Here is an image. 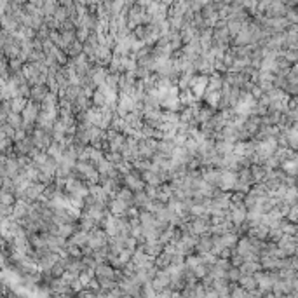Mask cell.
Listing matches in <instances>:
<instances>
[{
    "mask_svg": "<svg viewBox=\"0 0 298 298\" xmlns=\"http://www.w3.org/2000/svg\"><path fill=\"white\" fill-rule=\"evenodd\" d=\"M209 230H211V216H199V218H192L182 232H188L192 236L201 237L209 234Z\"/></svg>",
    "mask_w": 298,
    "mask_h": 298,
    "instance_id": "cell-1",
    "label": "cell"
},
{
    "mask_svg": "<svg viewBox=\"0 0 298 298\" xmlns=\"http://www.w3.org/2000/svg\"><path fill=\"white\" fill-rule=\"evenodd\" d=\"M257 278V284H258V290L261 293H272L274 290V284L279 281V272H269V270H260L258 274H255Z\"/></svg>",
    "mask_w": 298,
    "mask_h": 298,
    "instance_id": "cell-2",
    "label": "cell"
},
{
    "mask_svg": "<svg viewBox=\"0 0 298 298\" xmlns=\"http://www.w3.org/2000/svg\"><path fill=\"white\" fill-rule=\"evenodd\" d=\"M228 218H230L234 228L241 227L248 222V207L244 203H232L230 209H228Z\"/></svg>",
    "mask_w": 298,
    "mask_h": 298,
    "instance_id": "cell-3",
    "label": "cell"
},
{
    "mask_svg": "<svg viewBox=\"0 0 298 298\" xmlns=\"http://www.w3.org/2000/svg\"><path fill=\"white\" fill-rule=\"evenodd\" d=\"M108 242H110V237H108V234L101 227L89 232V242H87V246L91 249H94V251H98L101 248H107Z\"/></svg>",
    "mask_w": 298,
    "mask_h": 298,
    "instance_id": "cell-4",
    "label": "cell"
},
{
    "mask_svg": "<svg viewBox=\"0 0 298 298\" xmlns=\"http://www.w3.org/2000/svg\"><path fill=\"white\" fill-rule=\"evenodd\" d=\"M30 138H32L35 149L40 150V152H47L49 147L53 145V136H51L49 132L42 131V129H38V128H35V131L30 134Z\"/></svg>",
    "mask_w": 298,
    "mask_h": 298,
    "instance_id": "cell-5",
    "label": "cell"
},
{
    "mask_svg": "<svg viewBox=\"0 0 298 298\" xmlns=\"http://www.w3.org/2000/svg\"><path fill=\"white\" fill-rule=\"evenodd\" d=\"M278 248H279V253H281V258L295 257V255H297V251H298L297 239H295L293 236H284L278 242Z\"/></svg>",
    "mask_w": 298,
    "mask_h": 298,
    "instance_id": "cell-6",
    "label": "cell"
},
{
    "mask_svg": "<svg viewBox=\"0 0 298 298\" xmlns=\"http://www.w3.org/2000/svg\"><path fill=\"white\" fill-rule=\"evenodd\" d=\"M171 286V274L168 270H157L155 278L152 279V288L157 291L159 295L164 293V291H169Z\"/></svg>",
    "mask_w": 298,
    "mask_h": 298,
    "instance_id": "cell-7",
    "label": "cell"
},
{
    "mask_svg": "<svg viewBox=\"0 0 298 298\" xmlns=\"http://www.w3.org/2000/svg\"><path fill=\"white\" fill-rule=\"evenodd\" d=\"M124 186H128L129 190H132L134 194L136 192L145 190V182L141 178V173H138L136 169H132V173H129L128 176H124Z\"/></svg>",
    "mask_w": 298,
    "mask_h": 298,
    "instance_id": "cell-8",
    "label": "cell"
},
{
    "mask_svg": "<svg viewBox=\"0 0 298 298\" xmlns=\"http://www.w3.org/2000/svg\"><path fill=\"white\" fill-rule=\"evenodd\" d=\"M236 183H237V173L222 169V173H220V183H218L220 190L222 192H234Z\"/></svg>",
    "mask_w": 298,
    "mask_h": 298,
    "instance_id": "cell-9",
    "label": "cell"
},
{
    "mask_svg": "<svg viewBox=\"0 0 298 298\" xmlns=\"http://www.w3.org/2000/svg\"><path fill=\"white\" fill-rule=\"evenodd\" d=\"M207 84H209V77H206V75H195L190 82V91L194 93L201 101H203V96L206 94V91H207Z\"/></svg>",
    "mask_w": 298,
    "mask_h": 298,
    "instance_id": "cell-10",
    "label": "cell"
},
{
    "mask_svg": "<svg viewBox=\"0 0 298 298\" xmlns=\"http://www.w3.org/2000/svg\"><path fill=\"white\" fill-rule=\"evenodd\" d=\"M129 204L124 203V201H120V199L113 197L110 199V203H108V211L110 215L117 216V218H128V211H129Z\"/></svg>",
    "mask_w": 298,
    "mask_h": 298,
    "instance_id": "cell-11",
    "label": "cell"
},
{
    "mask_svg": "<svg viewBox=\"0 0 298 298\" xmlns=\"http://www.w3.org/2000/svg\"><path fill=\"white\" fill-rule=\"evenodd\" d=\"M159 140H140V157L145 161H152L157 153Z\"/></svg>",
    "mask_w": 298,
    "mask_h": 298,
    "instance_id": "cell-12",
    "label": "cell"
},
{
    "mask_svg": "<svg viewBox=\"0 0 298 298\" xmlns=\"http://www.w3.org/2000/svg\"><path fill=\"white\" fill-rule=\"evenodd\" d=\"M89 79L93 80V84H94L96 89L103 87L105 82H107V79H108V68L94 65V66H93V70L89 72Z\"/></svg>",
    "mask_w": 298,
    "mask_h": 298,
    "instance_id": "cell-13",
    "label": "cell"
},
{
    "mask_svg": "<svg viewBox=\"0 0 298 298\" xmlns=\"http://www.w3.org/2000/svg\"><path fill=\"white\" fill-rule=\"evenodd\" d=\"M192 159H194V157H192L190 152H188L185 147H176V149H174V152H173L171 161H173L176 166H186V168H188V164H190Z\"/></svg>",
    "mask_w": 298,
    "mask_h": 298,
    "instance_id": "cell-14",
    "label": "cell"
},
{
    "mask_svg": "<svg viewBox=\"0 0 298 298\" xmlns=\"http://www.w3.org/2000/svg\"><path fill=\"white\" fill-rule=\"evenodd\" d=\"M288 11H290V7L286 5V2H270L265 16L267 18H286Z\"/></svg>",
    "mask_w": 298,
    "mask_h": 298,
    "instance_id": "cell-15",
    "label": "cell"
},
{
    "mask_svg": "<svg viewBox=\"0 0 298 298\" xmlns=\"http://www.w3.org/2000/svg\"><path fill=\"white\" fill-rule=\"evenodd\" d=\"M94 278L98 281H107V279H115V269L110 263H99L94 269Z\"/></svg>",
    "mask_w": 298,
    "mask_h": 298,
    "instance_id": "cell-16",
    "label": "cell"
},
{
    "mask_svg": "<svg viewBox=\"0 0 298 298\" xmlns=\"http://www.w3.org/2000/svg\"><path fill=\"white\" fill-rule=\"evenodd\" d=\"M140 248L143 249L150 258H153V260L164 253V246L161 244V241H147L145 244L140 246Z\"/></svg>",
    "mask_w": 298,
    "mask_h": 298,
    "instance_id": "cell-17",
    "label": "cell"
},
{
    "mask_svg": "<svg viewBox=\"0 0 298 298\" xmlns=\"http://www.w3.org/2000/svg\"><path fill=\"white\" fill-rule=\"evenodd\" d=\"M201 173H203L204 182L209 183L211 186H216V188H218L220 173H222V169H216V168H201Z\"/></svg>",
    "mask_w": 298,
    "mask_h": 298,
    "instance_id": "cell-18",
    "label": "cell"
},
{
    "mask_svg": "<svg viewBox=\"0 0 298 298\" xmlns=\"http://www.w3.org/2000/svg\"><path fill=\"white\" fill-rule=\"evenodd\" d=\"M213 251V236L211 234H206V236L199 237V242L195 246V253L197 255H206V253Z\"/></svg>",
    "mask_w": 298,
    "mask_h": 298,
    "instance_id": "cell-19",
    "label": "cell"
},
{
    "mask_svg": "<svg viewBox=\"0 0 298 298\" xmlns=\"http://www.w3.org/2000/svg\"><path fill=\"white\" fill-rule=\"evenodd\" d=\"M174 149H176V145H174V141H173V140H159V143H157V153H159V155H162V157L171 159V157H173Z\"/></svg>",
    "mask_w": 298,
    "mask_h": 298,
    "instance_id": "cell-20",
    "label": "cell"
},
{
    "mask_svg": "<svg viewBox=\"0 0 298 298\" xmlns=\"http://www.w3.org/2000/svg\"><path fill=\"white\" fill-rule=\"evenodd\" d=\"M47 94H49V89H47L46 84H44V86H35V87H32V98H30V101H33V103H37V105H42Z\"/></svg>",
    "mask_w": 298,
    "mask_h": 298,
    "instance_id": "cell-21",
    "label": "cell"
},
{
    "mask_svg": "<svg viewBox=\"0 0 298 298\" xmlns=\"http://www.w3.org/2000/svg\"><path fill=\"white\" fill-rule=\"evenodd\" d=\"M141 178H143V182H145V185L149 186H162L164 185V180H162V176L159 173H155V171H147V173L141 174Z\"/></svg>",
    "mask_w": 298,
    "mask_h": 298,
    "instance_id": "cell-22",
    "label": "cell"
},
{
    "mask_svg": "<svg viewBox=\"0 0 298 298\" xmlns=\"http://www.w3.org/2000/svg\"><path fill=\"white\" fill-rule=\"evenodd\" d=\"M65 145L63 143H56V141H53V145L49 147V150H47V155H49L53 161L56 162H61L63 161V155H65Z\"/></svg>",
    "mask_w": 298,
    "mask_h": 298,
    "instance_id": "cell-23",
    "label": "cell"
},
{
    "mask_svg": "<svg viewBox=\"0 0 298 298\" xmlns=\"http://www.w3.org/2000/svg\"><path fill=\"white\" fill-rule=\"evenodd\" d=\"M224 77L225 75L222 74H213L211 77H209V84H207V91H213V93H222V89H224Z\"/></svg>",
    "mask_w": 298,
    "mask_h": 298,
    "instance_id": "cell-24",
    "label": "cell"
},
{
    "mask_svg": "<svg viewBox=\"0 0 298 298\" xmlns=\"http://www.w3.org/2000/svg\"><path fill=\"white\" fill-rule=\"evenodd\" d=\"M70 242L72 244H75V246H79V248H86L87 246V242H89V232H86V230H77L74 234V236L70 237Z\"/></svg>",
    "mask_w": 298,
    "mask_h": 298,
    "instance_id": "cell-25",
    "label": "cell"
},
{
    "mask_svg": "<svg viewBox=\"0 0 298 298\" xmlns=\"http://www.w3.org/2000/svg\"><path fill=\"white\" fill-rule=\"evenodd\" d=\"M150 203H152V199L147 195L145 190H143V192H136V194H134V203H132V206L138 207L140 211H145L147 206H149Z\"/></svg>",
    "mask_w": 298,
    "mask_h": 298,
    "instance_id": "cell-26",
    "label": "cell"
},
{
    "mask_svg": "<svg viewBox=\"0 0 298 298\" xmlns=\"http://www.w3.org/2000/svg\"><path fill=\"white\" fill-rule=\"evenodd\" d=\"M267 173L269 171L265 169V166H258V164H253L251 166V176H253V183H263L265 178H267Z\"/></svg>",
    "mask_w": 298,
    "mask_h": 298,
    "instance_id": "cell-27",
    "label": "cell"
},
{
    "mask_svg": "<svg viewBox=\"0 0 298 298\" xmlns=\"http://www.w3.org/2000/svg\"><path fill=\"white\" fill-rule=\"evenodd\" d=\"M174 261V257L173 255H169V253H162L161 257L155 258V267H157V270H168L173 265Z\"/></svg>",
    "mask_w": 298,
    "mask_h": 298,
    "instance_id": "cell-28",
    "label": "cell"
},
{
    "mask_svg": "<svg viewBox=\"0 0 298 298\" xmlns=\"http://www.w3.org/2000/svg\"><path fill=\"white\" fill-rule=\"evenodd\" d=\"M201 265H204V261H203V257H201V255H197V253H194V255H190V257L185 258V267H186V270H188V272H195Z\"/></svg>",
    "mask_w": 298,
    "mask_h": 298,
    "instance_id": "cell-29",
    "label": "cell"
},
{
    "mask_svg": "<svg viewBox=\"0 0 298 298\" xmlns=\"http://www.w3.org/2000/svg\"><path fill=\"white\" fill-rule=\"evenodd\" d=\"M216 113L215 108L211 107H207V105L203 103V107H201V110H199L197 113V122L199 124H204V122H209V120L213 119V115Z\"/></svg>",
    "mask_w": 298,
    "mask_h": 298,
    "instance_id": "cell-30",
    "label": "cell"
},
{
    "mask_svg": "<svg viewBox=\"0 0 298 298\" xmlns=\"http://www.w3.org/2000/svg\"><path fill=\"white\" fill-rule=\"evenodd\" d=\"M281 169L284 171V174H288L291 178H298V157L293 159V161L282 162Z\"/></svg>",
    "mask_w": 298,
    "mask_h": 298,
    "instance_id": "cell-31",
    "label": "cell"
},
{
    "mask_svg": "<svg viewBox=\"0 0 298 298\" xmlns=\"http://www.w3.org/2000/svg\"><path fill=\"white\" fill-rule=\"evenodd\" d=\"M234 149H236V145H234V143H228V141H225V140L215 141V150L220 153V155H224V157L234 153Z\"/></svg>",
    "mask_w": 298,
    "mask_h": 298,
    "instance_id": "cell-32",
    "label": "cell"
},
{
    "mask_svg": "<svg viewBox=\"0 0 298 298\" xmlns=\"http://www.w3.org/2000/svg\"><path fill=\"white\" fill-rule=\"evenodd\" d=\"M237 284H239L241 288H244L246 291H255V290H258L257 278H255V276H244V274H242V278L239 279V282H237Z\"/></svg>",
    "mask_w": 298,
    "mask_h": 298,
    "instance_id": "cell-33",
    "label": "cell"
},
{
    "mask_svg": "<svg viewBox=\"0 0 298 298\" xmlns=\"http://www.w3.org/2000/svg\"><path fill=\"white\" fill-rule=\"evenodd\" d=\"M260 270H263L260 261H244V265L241 267V272L244 274V276H255Z\"/></svg>",
    "mask_w": 298,
    "mask_h": 298,
    "instance_id": "cell-34",
    "label": "cell"
},
{
    "mask_svg": "<svg viewBox=\"0 0 298 298\" xmlns=\"http://www.w3.org/2000/svg\"><path fill=\"white\" fill-rule=\"evenodd\" d=\"M91 101H93V107L96 108H105L108 105V98L105 96V93L101 89H96L91 96Z\"/></svg>",
    "mask_w": 298,
    "mask_h": 298,
    "instance_id": "cell-35",
    "label": "cell"
},
{
    "mask_svg": "<svg viewBox=\"0 0 298 298\" xmlns=\"http://www.w3.org/2000/svg\"><path fill=\"white\" fill-rule=\"evenodd\" d=\"M87 153H89V162H93L94 166H98L101 161H105V152H101V150L94 149V147H87Z\"/></svg>",
    "mask_w": 298,
    "mask_h": 298,
    "instance_id": "cell-36",
    "label": "cell"
},
{
    "mask_svg": "<svg viewBox=\"0 0 298 298\" xmlns=\"http://www.w3.org/2000/svg\"><path fill=\"white\" fill-rule=\"evenodd\" d=\"M63 255H66V257H70V258H82V257H84L82 248H79V246L72 244L70 241L66 242V246H65V251H63Z\"/></svg>",
    "mask_w": 298,
    "mask_h": 298,
    "instance_id": "cell-37",
    "label": "cell"
},
{
    "mask_svg": "<svg viewBox=\"0 0 298 298\" xmlns=\"http://www.w3.org/2000/svg\"><path fill=\"white\" fill-rule=\"evenodd\" d=\"M230 297L232 298H253V295H251V291H246L244 288H241L237 282H232Z\"/></svg>",
    "mask_w": 298,
    "mask_h": 298,
    "instance_id": "cell-38",
    "label": "cell"
},
{
    "mask_svg": "<svg viewBox=\"0 0 298 298\" xmlns=\"http://www.w3.org/2000/svg\"><path fill=\"white\" fill-rule=\"evenodd\" d=\"M16 203H18V197L14 192H9V190L0 192V204L2 206H14Z\"/></svg>",
    "mask_w": 298,
    "mask_h": 298,
    "instance_id": "cell-39",
    "label": "cell"
},
{
    "mask_svg": "<svg viewBox=\"0 0 298 298\" xmlns=\"http://www.w3.org/2000/svg\"><path fill=\"white\" fill-rule=\"evenodd\" d=\"M66 54H68V58H70V59L79 58L80 54H84V44H82V42H79V40H75L74 44H72V46L68 47Z\"/></svg>",
    "mask_w": 298,
    "mask_h": 298,
    "instance_id": "cell-40",
    "label": "cell"
},
{
    "mask_svg": "<svg viewBox=\"0 0 298 298\" xmlns=\"http://www.w3.org/2000/svg\"><path fill=\"white\" fill-rule=\"evenodd\" d=\"M117 199H120V201H124V203H128L129 206H132V203H134V192L129 190L128 186H122L119 192H117L115 195Z\"/></svg>",
    "mask_w": 298,
    "mask_h": 298,
    "instance_id": "cell-41",
    "label": "cell"
},
{
    "mask_svg": "<svg viewBox=\"0 0 298 298\" xmlns=\"http://www.w3.org/2000/svg\"><path fill=\"white\" fill-rule=\"evenodd\" d=\"M58 7H59V2H56V0H46L42 13H44V16H46V18H54V14H56Z\"/></svg>",
    "mask_w": 298,
    "mask_h": 298,
    "instance_id": "cell-42",
    "label": "cell"
},
{
    "mask_svg": "<svg viewBox=\"0 0 298 298\" xmlns=\"http://www.w3.org/2000/svg\"><path fill=\"white\" fill-rule=\"evenodd\" d=\"M30 99H25V98H14L11 99V110L13 113H23V110L26 108Z\"/></svg>",
    "mask_w": 298,
    "mask_h": 298,
    "instance_id": "cell-43",
    "label": "cell"
},
{
    "mask_svg": "<svg viewBox=\"0 0 298 298\" xmlns=\"http://www.w3.org/2000/svg\"><path fill=\"white\" fill-rule=\"evenodd\" d=\"M7 124L18 131V129H23L25 122H23V117H21V113H11V115H9V119H7Z\"/></svg>",
    "mask_w": 298,
    "mask_h": 298,
    "instance_id": "cell-44",
    "label": "cell"
},
{
    "mask_svg": "<svg viewBox=\"0 0 298 298\" xmlns=\"http://www.w3.org/2000/svg\"><path fill=\"white\" fill-rule=\"evenodd\" d=\"M242 26H244V23H241V21H237V19H228V32H230L232 38H236L237 35H239V33L242 32Z\"/></svg>",
    "mask_w": 298,
    "mask_h": 298,
    "instance_id": "cell-45",
    "label": "cell"
},
{
    "mask_svg": "<svg viewBox=\"0 0 298 298\" xmlns=\"http://www.w3.org/2000/svg\"><path fill=\"white\" fill-rule=\"evenodd\" d=\"M54 19L58 21L59 25H61V23H65V21H68V19H70V14H68V9H66V7H63V5L59 4L58 11H56V14H54Z\"/></svg>",
    "mask_w": 298,
    "mask_h": 298,
    "instance_id": "cell-46",
    "label": "cell"
},
{
    "mask_svg": "<svg viewBox=\"0 0 298 298\" xmlns=\"http://www.w3.org/2000/svg\"><path fill=\"white\" fill-rule=\"evenodd\" d=\"M282 237H284V232L281 230V227L270 228V232H269V241H270V242H276V244H278Z\"/></svg>",
    "mask_w": 298,
    "mask_h": 298,
    "instance_id": "cell-47",
    "label": "cell"
},
{
    "mask_svg": "<svg viewBox=\"0 0 298 298\" xmlns=\"http://www.w3.org/2000/svg\"><path fill=\"white\" fill-rule=\"evenodd\" d=\"M286 19H288L290 26H298V7H291L286 14Z\"/></svg>",
    "mask_w": 298,
    "mask_h": 298,
    "instance_id": "cell-48",
    "label": "cell"
},
{
    "mask_svg": "<svg viewBox=\"0 0 298 298\" xmlns=\"http://www.w3.org/2000/svg\"><path fill=\"white\" fill-rule=\"evenodd\" d=\"M105 157H107L108 162H112L113 166H119L120 162H124V157H122V153L120 152H108Z\"/></svg>",
    "mask_w": 298,
    "mask_h": 298,
    "instance_id": "cell-49",
    "label": "cell"
},
{
    "mask_svg": "<svg viewBox=\"0 0 298 298\" xmlns=\"http://www.w3.org/2000/svg\"><path fill=\"white\" fill-rule=\"evenodd\" d=\"M91 33L93 32L89 28H77V40L86 44V42L89 40V37H91Z\"/></svg>",
    "mask_w": 298,
    "mask_h": 298,
    "instance_id": "cell-50",
    "label": "cell"
},
{
    "mask_svg": "<svg viewBox=\"0 0 298 298\" xmlns=\"http://www.w3.org/2000/svg\"><path fill=\"white\" fill-rule=\"evenodd\" d=\"M241 278H242V272H241V269H237V267H232V269L228 270V281H230V282H239Z\"/></svg>",
    "mask_w": 298,
    "mask_h": 298,
    "instance_id": "cell-51",
    "label": "cell"
},
{
    "mask_svg": "<svg viewBox=\"0 0 298 298\" xmlns=\"http://www.w3.org/2000/svg\"><path fill=\"white\" fill-rule=\"evenodd\" d=\"M13 213H14V206H2L0 204V216H2V220L13 218Z\"/></svg>",
    "mask_w": 298,
    "mask_h": 298,
    "instance_id": "cell-52",
    "label": "cell"
},
{
    "mask_svg": "<svg viewBox=\"0 0 298 298\" xmlns=\"http://www.w3.org/2000/svg\"><path fill=\"white\" fill-rule=\"evenodd\" d=\"M30 134L28 132L25 131V129H18L16 131V136H14V143H18V141H23V140H26Z\"/></svg>",
    "mask_w": 298,
    "mask_h": 298,
    "instance_id": "cell-53",
    "label": "cell"
},
{
    "mask_svg": "<svg viewBox=\"0 0 298 298\" xmlns=\"http://www.w3.org/2000/svg\"><path fill=\"white\" fill-rule=\"evenodd\" d=\"M263 94H265V93L261 91V89H260V87H258V86H255V89H253V91H251V96H253V98H255V99H257V101H258V99L263 98Z\"/></svg>",
    "mask_w": 298,
    "mask_h": 298,
    "instance_id": "cell-54",
    "label": "cell"
},
{
    "mask_svg": "<svg viewBox=\"0 0 298 298\" xmlns=\"http://www.w3.org/2000/svg\"><path fill=\"white\" fill-rule=\"evenodd\" d=\"M75 295H54L53 298H74Z\"/></svg>",
    "mask_w": 298,
    "mask_h": 298,
    "instance_id": "cell-55",
    "label": "cell"
},
{
    "mask_svg": "<svg viewBox=\"0 0 298 298\" xmlns=\"http://www.w3.org/2000/svg\"><path fill=\"white\" fill-rule=\"evenodd\" d=\"M278 298H298V293H291V295H282V297H278Z\"/></svg>",
    "mask_w": 298,
    "mask_h": 298,
    "instance_id": "cell-56",
    "label": "cell"
},
{
    "mask_svg": "<svg viewBox=\"0 0 298 298\" xmlns=\"http://www.w3.org/2000/svg\"><path fill=\"white\" fill-rule=\"evenodd\" d=\"M295 239H297V244H298V234H297V236H295Z\"/></svg>",
    "mask_w": 298,
    "mask_h": 298,
    "instance_id": "cell-57",
    "label": "cell"
}]
</instances>
